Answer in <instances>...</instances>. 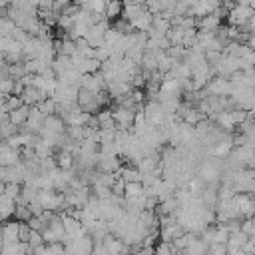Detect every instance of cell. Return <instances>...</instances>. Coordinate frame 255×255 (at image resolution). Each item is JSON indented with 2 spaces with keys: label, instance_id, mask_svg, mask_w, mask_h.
Returning <instances> with one entry per match:
<instances>
[{
  "label": "cell",
  "instance_id": "6da1fadb",
  "mask_svg": "<svg viewBox=\"0 0 255 255\" xmlns=\"http://www.w3.org/2000/svg\"><path fill=\"white\" fill-rule=\"evenodd\" d=\"M227 14H229V24L243 28L247 24V20L255 14V8L249 6V4H235Z\"/></svg>",
  "mask_w": 255,
  "mask_h": 255
},
{
  "label": "cell",
  "instance_id": "7a4b0ae2",
  "mask_svg": "<svg viewBox=\"0 0 255 255\" xmlns=\"http://www.w3.org/2000/svg\"><path fill=\"white\" fill-rule=\"evenodd\" d=\"M114 120L118 129H131L133 120H135V108H126V106H116L114 108Z\"/></svg>",
  "mask_w": 255,
  "mask_h": 255
},
{
  "label": "cell",
  "instance_id": "3957f363",
  "mask_svg": "<svg viewBox=\"0 0 255 255\" xmlns=\"http://www.w3.org/2000/svg\"><path fill=\"white\" fill-rule=\"evenodd\" d=\"M231 90H233L231 80H225L223 76L213 78V80L207 82V86H205V92H207L209 96H229Z\"/></svg>",
  "mask_w": 255,
  "mask_h": 255
},
{
  "label": "cell",
  "instance_id": "277c9868",
  "mask_svg": "<svg viewBox=\"0 0 255 255\" xmlns=\"http://www.w3.org/2000/svg\"><path fill=\"white\" fill-rule=\"evenodd\" d=\"M100 171H120L122 167V161H120V155L118 153H104L100 151L98 155V165H96Z\"/></svg>",
  "mask_w": 255,
  "mask_h": 255
},
{
  "label": "cell",
  "instance_id": "5b68a950",
  "mask_svg": "<svg viewBox=\"0 0 255 255\" xmlns=\"http://www.w3.org/2000/svg\"><path fill=\"white\" fill-rule=\"evenodd\" d=\"M0 233H2L4 243H16V241H20V219H16V221L6 219L4 225L0 227Z\"/></svg>",
  "mask_w": 255,
  "mask_h": 255
},
{
  "label": "cell",
  "instance_id": "8992f818",
  "mask_svg": "<svg viewBox=\"0 0 255 255\" xmlns=\"http://www.w3.org/2000/svg\"><path fill=\"white\" fill-rule=\"evenodd\" d=\"M20 98H22V102H24V104H28V106H38L44 98H48V94H46V92H42V90H40V88H36V86H26V88L22 90Z\"/></svg>",
  "mask_w": 255,
  "mask_h": 255
},
{
  "label": "cell",
  "instance_id": "52a82bcc",
  "mask_svg": "<svg viewBox=\"0 0 255 255\" xmlns=\"http://www.w3.org/2000/svg\"><path fill=\"white\" fill-rule=\"evenodd\" d=\"M129 24H131V28L133 30H139V32H147L151 26H153V14L145 8V10H141L133 20H129Z\"/></svg>",
  "mask_w": 255,
  "mask_h": 255
},
{
  "label": "cell",
  "instance_id": "ba28073f",
  "mask_svg": "<svg viewBox=\"0 0 255 255\" xmlns=\"http://www.w3.org/2000/svg\"><path fill=\"white\" fill-rule=\"evenodd\" d=\"M124 14V2L122 0H106V10H104V16L112 22H116L118 18H122Z\"/></svg>",
  "mask_w": 255,
  "mask_h": 255
},
{
  "label": "cell",
  "instance_id": "9c48e42d",
  "mask_svg": "<svg viewBox=\"0 0 255 255\" xmlns=\"http://www.w3.org/2000/svg\"><path fill=\"white\" fill-rule=\"evenodd\" d=\"M30 110H32V106L22 104L20 108H16V110H12V112L8 114V116H10V122L20 128L22 124H26V120H28V116H30Z\"/></svg>",
  "mask_w": 255,
  "mask_h": 255
},
{
  "label": "cell",
  "instance_id": "30bf717a",
  "mask_svg": "<svg viewBox=\"0 0 255 255\" xmlns=\"http://www.w3.org/2000/svg\"><path fill=\"white\" fill-rule=\"evenodd\" d=\"M18 161H22L20 149H12L8 145L4 151H0V165H16Z\"/></svg>",
  "mask_w": 255,
  "mask_h": 255
},
{
  "label": "cell",
  "instance_id": "8fae6325",
  "mask_svg": "<svg viewBox=\"0 0 255 255\" xmlns=\"http://www.w3.org/2000/svg\"><path fill=\"white\" fill-rule=\"evenodd\" d=\"M141 195H145V185H143V181H126L124 197H141Z\"/></svg>",
  "mask_w": 255,
  "mask_h": 255
},
{
  "label": "cell",
  "instance_id": "7c38bea8",
  "mask_svg": "<svg viewBox=\"0 0 255 255\" xmlns=\"http://www.w3.org/2000/svg\"><path fill=\"white\" fill-rule=\"evenodd\" d=\"M120 173L126 181H143V173L139 171L137 165H131V167H120Z\"/></svg>",
  "mask_w": 255,
  "mask_h": 255
},
{
  "label": "cell",
  "instance_id": "4fadbf2b",
  "mask_svg": "<svg viewBox=\"0 0 255 255\" xmlns=\"http://www.w3.org/2000/svg\"><path fill=\"white\" fill-rule=\"evenodd\" d=\"M38 108L42 110V114H44V116H52V114H56V112H58V102H56L52 96H48V98H44V100L38 104Z\"/></svg>",
  "mask_w": 255,
  "mask_h": 255
},
{
  "label": "cell",
  "instance_id": "5bb4252c",
  "mask_svg": "<svg viewBox=\"0 0 255 255\" xmlns=\"http://www.w3.org/2000/svg\"><path fill=\"white\" fill-rule=\"evenodd\" d=\"M24 102H22V98L18 96V94H10V96H6V100H4V112H12V110H16V108H20Z\"/></svg>",
  "mask_w": 255,
  "mask_h": 255
},
{
  "label": "cell",
  "instance_id": "9a60e30c",
  "mask_svg": "<svg viewBox=\"0 0 255 255\" xmlns=\"http://www.w3.org/2000/svg\"><path fill=\"white\" fill-rule=\"evenodd\" d=\"M20 189H22L20 183H12V181H10V183H6L4 193H6L8 197H12V199H18V197H20Z\"/></svg>",
  "mask_w": 255,
  "mask_h": 255
},
{
  "label": "cell",
  "instance_id": "2e32d148",
  "mask_svg": "<svg viewBox=\"0 0 255 255\" xmlns=\"http://www.w3.org/2000/svg\"><path fill=\"white\" fill-rule=\"evenodd\" d=\"M124 191H126V179H124L122 175H118L116 181H114V185H112V193H116V195H124Z\"/></svg>",
  "mask_w": 255,
  "mask_h": 255
},
{
  "label": "cell",
  "instance_id": "e0dca14e",
  "mask_svg": "<svg viewBox=\"0 0 255 255\" xmlns=\"http://www.w3.org/2000/svg\"><path fill=\"white\" fill-rule=\"evenodd\" d=\"M145 8H147L151 14H159V12H163V4H161V0H145Z\"/></svg>",
  "mask_w": 255,
  "mask_h": 255
},
{
  "label": "cell",
  "instance_id": "ac0fdd59",
  "mask_svg": "<svg viewBox=\"0 0 255 255\" xmlns=\"http://www.w3.org/2000/svg\"><path fill=\"white\" fill-rule=\"evenodd\" d=\"M209 251L215 255H223V253H227V243H211Z\"/></svg>",
  "mask_w": 255,
  "mask_h": 255
},
{
  "label": "cell",
  "instance_id": "d6986e66",
  "mask_svg": "<svg viewBox=\"0 0 255 255\" xmlns=\"http://www.w3.org/2000/svg\"><path fill=\"white\" fill-rule=\"evenodd\" d=\"M243 28H245V30H249V34H255V14L247 20V24H245Z\"/></svg>",
  "mask_w": 255,
  "mask_h": 255
},
{
  "label": "cell",
  "instance_id": "ffe728a7",
  "mask_svg": "<svg viewBox=\"0 0 255 255\" xmlns=\"http://www.w3.org/2000/svg\"><path fill=\"white\" fill-rule=\"evenodd\" d=\"M8 6H10V0H0V12H2V10H6Z\"/></svg>",
  "mask_w": 255,
  "mask_h": 255
},
{
  "label": "cell",
  "instance_id": "44dd1931",
  "mask_svg": "<svg viewBox=\"0 0 255 255\" xmlns=\"http://www.w3.org/2000/svg\"><path fill=\"white\" fill-rule=\"evenodd\" d=\"M4 100H6V98H0V112L4 110Z\"/></svg>",
  "mask_w": 255,
  "mask_h": 255
},
{
  "label": "cell",
  "instance_id": "7402d4cb",
  "mask_svg": "<svg viewBox=\"0 0 255 255\" xmlns=\"http://www.w3.org/2000/svg\"><path fill=\"white\" fill-rule=\"evenodd\" d=\"M0 98H6V94H2V90H0Z\"/></svg>",
  "mask_w": 255,
  "mask_h": 255
},
{
  "label": "cell",
  "instance_id": "603a6c76",
  "mask_svg": "<svg viewBox=\"0 0 255 255\" xmlns=\"http://www.w3.org/2000/svg\"><path fill=\"white\" fill-rule=\"evenodd\" d=\"M122 2H129V0H122Z\"/></svg>",
  "mask_w": 255,
  "mask_h": 255
}]
</instances>
